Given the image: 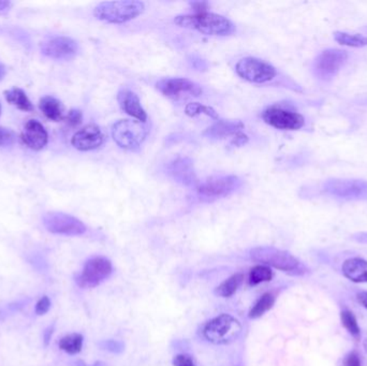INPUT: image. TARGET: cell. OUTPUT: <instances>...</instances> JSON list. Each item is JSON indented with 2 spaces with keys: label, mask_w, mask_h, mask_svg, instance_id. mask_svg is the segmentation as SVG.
Masks as SVG:
<instances>
[{
  "label": "cell",
  "mask_w": 367,
  "mask_h": 366,
  "mask_svg": "<svg viewBox=\"0 0 367 366\" xmlns=\"http://www.w3.org/2000/svg\"><path fill=\"white\" fill-rule=\"evenodd\" d=\"M100 347H101V349L108 350V351L119 354L123 350V344L121 342H119V340H109L100 342Z\"/></svg>",
  "instance_id": "f1b7e54d"
},
{
  "label": "cell",
  "mask_w": 367,
  "mask_h": 366,
  "mask_svg": "<svg viewBox=\"0 0 367 366\" xmlns=\"http://www.w3.org/2000/svg\"><path fill=\"white\" fill-rule=\"evenodd\" d=\"M39 107H40L44 116L51 121H60L65 119L64 105L56 98L45 96L40 100Z\"/></svg>",
  "instance_id": "44dd1931"
},
{
  "label": "cell",
  "mask_w": 367,
  "mask_h": 366,
  "mask_svg": "<svg viewBox=\"0 0 367 366\" xmlns=\"http://www.w3.org/2000/svg\"><path fill=\"white\" fill-rule=\"evenodd\" d=\"M349 58L350 54L343 49L327 48L320 51L311 62V76L321 85L331 84L348 64Z\"/></svg>",
  "instance_id": "3957f363"
},
{
  "label": "cell",
  "mask_w": 367,
  "mask_h": 366,
  "mask_svg": "<svg viewBox=\"0 0 367 366\" xmlns=\"http://www.w3.org/2000/svg\"><path fill=\"white\" fill-rule=\"evenodd\" d=\"M250 254L255 261L273 266L284 273L303 275L308 272L306 266L298 258L294 257L293 254L278 248L261 246L251 250Z\"/></svg>",
  "instance_id": "8992f818"
},
{
  "label": "cell",
  "mask_w": 367,
  "mask_h": 366,
  "mask_svg": "<svg viewBox=\"0 0 367 366\" xmlns=\"http://www.w3.org/2000/svg\"><path fill=\"white\" fill-rule=\"evenodd\" d=\"M82 119H83V115H82L81 111H78V110H71L66 116L67 123L71 127L78 126L81 124Z\"/></svg>",
  "instance_id": "4dcf8cb0"
},
{
  "label": "cell",
  "mask_w": 367,
  "mask_h": 366,
  "mask_svg": "<svg viewBox=\"0 0 367 366\" xmlns=\"http://www.w3.org/2000/svg\"><path fill=\"white\" fill-rule=\"evenodd\" d=\"M357 242L362 243V244H367V232L357 233L352 236Z\"/></svg>",
  "instance_id": "74e56055"
},
{
  "label": "cell",
  "mask_w": 367,
  "mask_h": 366,
  "mask_svg": "<svg viewBox=\"0 0 367 366\" xmlns=\"http://www.w3.org/2000/svg\"><path fill=\"white\" fill-rule=\"evenodd\" d=\"M343 365L345 366H362V362H361L360 357L357 352H351L347 356L346 359L343 361Z\"/></svg>",
  "instance_id": "836d02e7"
},
{
  "label": "cell",
  "mask_w": 367,
  "mask_h": 366,
  "mask_svg": "<svg viewBox=\"0 0 367 366\" xmlns=\"http://www.w3.org/2000/svg\"><path fill=\"white\" fill-rule=\"evenodd\" d=\"M10 6H11V3H10V1H0V11L8 9Z\"/></svg>",
  "instance_id": "ab89813d"
},
{
  "label": "cell",
  "mask_w": 367,
  "mask_h": 366,
  "mask_svg": "<svg viewBox=\"0 0 367 366\" xmlns=\"http://www.w3.org/2000/svg\"><path fill=\"white\" fill-rule=\"evenodd\" d=\"M318 193L337 202H367V180L331 177L321 182Z\"/></svg>",
  "instance_id": "6da1fadb"
},
{
  "label": "cell",
  "mask_w": 367,
  "mask_h": 366,
  "mask_svg": "<svg viewBox=\"0 0 367 366\" xmlns=\"http://www.w3.org/2000/svg\"><path fill=\"white\" fill-rule=\"evenodd\" d=\"M6 99L8 103L17 107V109L24 112H31L33 110V103L27 97L26 94L22 91L21 88H11L9 91L5 92Z\"/></svg>",
  "instance_id": "7402d4cb"
},
{
  "label": "cell",
  "mask_w": 367,
  "mask_h": 366,
  "mask_svg": "<svg viewBox=\"0 0 367 366\" xmlns=\"http://www.w3.org/2000/svg\"><path fill=\"white\" fill-rule=\"evenodd\" d=\"M53 333H54V326H49L43 333V338H44V345L48 346L50 344L51 338H52Z\"/></svg>",
  "instance_id": "8d00e7d4"
},
{
  "label": "cell",
  "mask_w": 367,
  "mask_h": 366,
  "mask_svg": "<svg viewBox=\"0 0 367 366\" xmlns=\"http://www.w3.org/2000/svg\"><path fill=\"white\" fill-rule=\"evenodd\" d=\"M148 134L144 123L121 119L112 127V137L119 148L127 150H137Z\"/></svg>",
  "instance_id": "ba28073f"
},
{
  "label": "cell",
  "mask_w": 367,
  "mask_h": 366,
  "mask_svg": "<svg viewBox=\"0 0 367 366\" xmlns=\"http://www.w3.org/2000/svg\"><path fill=\"white\" fill-rule=\"evenodd\" d=\"M273 273L270 268L266 265H257L251 270L249 276V284L251 286L259 285L264 281H270L272 279Z\"/></svg>",
  "instance_id": "484cf974"
},
{
  "label": "cell",
  "mask_w": 367,
  "mask_h": 366,
  "mask_svg": "<svg viewBox=\"0 0 367 366\" xmlns=\"http://www.w3.org/2000/svg\"><path fill=\"white\" fill-rule=\"evenodd\" d=\"M0 113H1V105H0Z\"/></svg>",
  "instance_id": "ee69618b"
},
{
  "label": "cell",
  "mask_w": 367,
  "mask_h": 366,
  "mask_svg": "<svg viewBox=\"0 0 367 366\" xmlns=\"http://www.w3.org/2000/svg\"><path fill=\"white\" fill-rule=\"evenodd\" d=\"M242 326L239 321L229 314L219 315L210 320L204 326L203 336L216 345L234 342L241 336Z\"/></svg>",
  "instance_id": "52a82bcc"
},
{
  "label": "cell",
  "mask_w": 367,
  "mask_h": 366,
  "mask_svg": "<svg viewBox=\"0 0 367 366\" xmlns=\"http://www.w3.org/2000/svg\"><path fill=\"white\" fill-rule=\"evenodd\" d=\"M74 366H86V364L83 361H76Z\"/></svg>",
  "instance_id": "b9f144b4"
},
{
  "label": "cell",
  "mask_w": 367,
  "mask_h": 366,
  "mask_svg": "<svg viewBox=\"0 0 367 366\" xmlns=\"http://www.w3.org/2000/svg\"><path fill=\"white\" fill-rule=\"evenodd\" d=\"M41 50L53 60H71L78 54V43L68 37H56L43 43Z\"/></svg>",
  "instance_id": "9a60e30c"
},
{
  "label": "cell",
  "mask_w": 367,
  "mask_h": 366,
  "mask_svg": "<svg viewBox=\"0 0 367 366\" xmlns=\"http://www.w3.org/2000/svg\"><path fill=\"white\" fill-rule=\"evenodd\" d=\"M247 141H248V137L244 133L239 132L237 133V136L233 137L232 144L237 146H244V144H246Z\"/></svg>",
  "instance_id": "d590c367"
},
{
  "label": "cell",
  "mask_w": 367,
  "mask_h": 366,
  "mask_svg": "<svg viewBox=\"0 0 367 366\" xmlns=\"http://www.w3.org/2000/svg\"><path fill=\"white\" fill-rule=\"evenodd\" d=\"M358 301L361 305H363L367 309V291L359 293Z\"/></svg>",
  "instance_id": "f35d334b"
},
{
  "label": "cell",
  "mask_w": 367,
  "mask_h": 366,
  "mask_svg": "<svg viewBox=\"0 0 367 366\" xmlns=\"http://www.w3.org/2000/svg\"><path fill=\"white\" fill-rule=\"evenodd\" d=\"M235 71L245 81L256 84L268 83L278 76V69L273 64L255 58L239 60Z\"/></svg>",
  "instance_id": "30bf717a"
},
{
  "label": "cell",
  "mask_w": 367,
  "mask_h": 366,
  "mask_svg": "<svg viewBox=\"0 0 367 366\" xmlns=\"http://www.w3.org/2000/svg\"><path fill=\"white\" fill-rule=\"evenodd\" d=\"M15 133L9 129L0 127V146H7L12 144L15 141Z\"/></svg>",
  "instance_id": "f546056e"
},
{
  "label": "cell",
  "mask_w": 367,
  "mask_h": 366,
  "mask_svg": "<svg viewBox=\"0 0 367 366\" xmlns=\"http://www.w3.org/2000/svg\"><path fill=\"white\" fill-rule=\"evenodd\" d=\"M117 101L126 114L130 115L133 119L141 123H146L147 114L141 105L140 98L137 97L135 92L128 88H123L117 94Z\"/></svg>",
  "instance_id": "2e32d148"
},
{
  "label": "cell",
  "mask_w": 367,
  "mask_h": 366,
  "mask_svg": "<svg viewBox=\"0 0 367 366\" xmlns=\"http://www.w3.org/2000/svg\"><path fill=\"white\" fill-rule=\"evenodd\" d=\"M105 136L99 126L95 124L86 125L83 128L76 131L71 139L74 148L81 152L97 150L105 143Z\"/></svg>",
  "instance_id": "5bb4252c"
},
{
  "label": "cell",
  "mask_w": 367,
  "mask_h": 366,
  "mask_svg": "<svg viewBox=\"0 0 367 366\" xmlns=\"http://www.w3.org/2000/svg\"><path fill=\"white\" fill-rule=\"evenodd\" d=\"M174 366H197L188 354H178L173 360Z\"/></svg>",
  "instance_id": "d6a6232c"
},
{
  "label": "cell",
  "mask_w": 367,
  "mask_h": 366,
  "mask_svg": "<svg viewBox=\"0 0 367 366\" xmlns=\"http://www.w3.org/2000/svg\"><path fill=\"white\" fill-rule=\"evenodd\" d=\"M6 67L3 66V64H1V62H0V81H1V80L3 79V78H5V76H6Z\"/></svg>",
  "instance_id": "60d3db41"
},
{
  "label": "cell",
  "mask_w": 367,
  "mask_h": 366,
  "mask_svg": "<svg viewBox=\"0 0 367 366\" xmlns=\"http://www.w3.org/2000/svg\"><path fill=\"white\" fill-rule=\"evenodd\" d=\"M145 5L142 1L121 0L105 1L99 3L94 10V15L99 21L109 24H123L137 19L144 12Z\"/></svg>",
  "instance_id": "5b68a950"
},
{
  "label": "cell",
  "mask_w": 367,
  "mask_h": 366,
  "mask_svg": "<svg viewBox=\"0 0 367 366\" xmlns=\"http://www.w3.org/2000/svg\"><path fill=\"white\" fill-rule=\"evenodd\" d=\"M156 87L162 95L174 100L197 98L203 93V89L199 84L184 78L159 80L156 83Z\"/></svg>",
  "instance_id": "7c38bea8"
},
{
  "label": "cell",
  "mask_w": 367,
  "mask_h": 366,
  "mask_svg": "<svg viewBox=\"0 0 367 366\" xmlns=\"http://www.w3.org/2000/svg\"><path fill=\"white\" fill-rule=\"evenodd\" d=\"M262 119L278 130L300 131L307 128L308 121L296 105L288 103H275L264 109Z\"/></svg>",
  "instance_id": "277c9868"
},
{
  "label": "cell",
  "mask_w": 367,
  "mask_h": 366,
  "mask_svg": "<svg viewBox=\"0 0 367 366\" xmlns=\"http://www.w3.org/2000/svg\"><path fill=\"white\" fill-rule=\"evenodd\" d=\"M341 320L343 326L347 331L350 333L355 338H359L361 336L360 326L355 315L350 311H343L341 314Z\"/></svg>",
  "instance_id": "4316f807"
},
{
  "label": "cell",
  "mask_w": 367,
  "mask_h": 366,
  "mask_svg": "<svg viewBox=\"0 0 367 366\" xmlns=\"http://www.w3.org/2000/svg\"><path fill=\"white\" fill-rule=\"evenodd\" d=\"M275 299H276L275 295L272 293H264L251 308L249 312V318L256 319L263 316L272 308L273 305L275 304Z\"/></svg>",
  "instance_id": "d4e9b609"
},
{
  "label": "cell",
  "mask_w": 367,
  "mask_h": 366,
  "mask_svg": "<svg viewBox=\"0 0 367 366\" xmlns=\"http://www.w3.org/2000/svg\"><path fill=\"white\" fill-rule=\"evenodd\" d=\"M93 366H105V363H102V362H96L95 364H94Z\"/></svg>",
  "instance_id": "7bdbcfd3"
},
{
  "label": "cell",
  "mask_w": 367,
  "mask_h": 366,
  "mask_svg": "<svg viewBox=\"0 0 367 366\" xmlns=\"http://www.w3.org/2000/svg\"><path fill=\"white\" fill-rule=\"evenodd\" d=\"M48 132L41 123L36 119H31L25 125L22 132V140L33 150H41L48 143Z\"/></svg>",
  "instance_id": "e0dca14e"
},
{
  "label": "cell",
  "mask_w": 367,
  "mask_h": 366,
  "mask_svg": "<svg viewBox=\"0 0 367 366\" xmlns=\"http://www.w3.org/2000/svg\"><path fill=\"white\" fill-rule=\"evenodd\" d=\"M82 347H83V336L78 333L69 334L60 340V349L69 354H76L81 352Z\"/></svg>",
  "instance_id": "cb8c5ba5"
},
{
  "label": "cell",
  "mask_w": 367,
  "mask_h": 366,
  "mask_svg": "<svg viewBox=\"0 0 367 366\" xmlns=\"http://www.w3.org/2000/svg\"><path fill=\"white\" fill-rule=\"evenodd\" d=\"M186 114L189 116H198V115L204 114L206 116L212 117V119H218V114L215 110L212 107H206V105H201V103H192L187 105L185 109Z\"/></svg>",
  "instance_id": "83f0119b"
},
{
  "label": "cell",
  "mask_w": 367,
  "mask_h": 366,
  "mask_svg": "<svg viewBox=\"0 0 367 366\" xmlns=\"http://www.w3.org/2000/svg\"><path fill=\"white\" fill-rule=\"evenodd\" d=\"M112 271L113 266L107 258H92L86 262L83 272L76 277V283L82 288H94L107 279Z\"/></svg>",
  "instance_id": "4fadbf2b"
},
{
  "label": "cell",
  "mask_w": 367,
  "mask_h": 366,
  "mask_svg": "<svg viewBox=\"0 0 367 366\" xmlns=\"http://www.w3.org/2000/svg\"><path fill=\"white\" fill-rule=\"evenodd\" d=\"M51 307V301L48 297H43L39 299L36 305V314L41 316V315L46 314Z\"/></svg>",
  "instance_id": "1f68e13d"
},
{
  "label": "cell",
  "mask_w": 367,
  "mask_h": 366,
  "mask_svg": "<svg viewBox=\"0 0 367 366\" xmlns=\"http://www.w3.org/2000/svg\"><path fill=\"white\" fill-rule=\"evenodd\" d=\"M43 225L49 232L60 236H82L87 228L80 219L60 212H51L43 216Z\"/></svg>",
  "instance_id": "8fae6325"
},
{
  "label": "cell",
  "mask_w": 367,
  "mask_h": 366,
  "mask_svg": "<svg viewBox=\"0 0 367 366\" xmlns=\"http://www.w3.org/2000/svg\"><path fill=\"white\" fill-rule=\"evenodd\" d=\"M169 174L176 182L185 186H194L198 183L194 164L189 158H178L168 166Z\"/></svg>",
  "instance_id": "ac0fdd59"
},
{
  "label": "cell",
  "mask_w": 367,
  "mask_h": 366,
  "mask_svg": "<svg viewBox=\"0 0 367 366\" xmlns=\"http://www.w3.org/2000/svg\"><path fill=\"white\" fill-rule=\"evenodd\" d=\"M244 124L239 121H223L218 119L215 124L204 131V136L207 137L212 140H221V139L227 138V137L237 136V133L241 132L244 129Z\"/></svg>",
  "instance_id": "d6986e66"
},
{
  "label": "cell",
  "mask_w": 367,
  "mask_h": 366,
  "mask_svg": "<svg viewBox=\"0 0 367 366\" xmlns=\"http://www.w3.org/2000/svg\"><path fill=\"white\" fill-rule=\"evenodd\" d=\"M174 23L182 28L197 31L207 36H230L235 31V25L230 19L211 12L178 15Z\"/></svg>",
  "instance_id": "7a4b0ae2"
},
{
  "label": "cell",
  "mask_w": 367,
  "mask_h": 366,
  "mask_svg": "<svg viewBox=\"0 0 367 366\" xmlns=\"http://www.w3.org/2000/svg\"><path fill=\"white\" fill-rule=\"evenodd\" d=\"M190 5L194 9V13L207 12V9H209V3H205V1H196V3H191Z\"/></svg>",
  "instance_id": "e575fe53"
},
{
  "label": "cell",
  "mask_w": 367,
  "mask_h": 366,
  "mask_svg": "<svg viewBox=\"0 0 367 366\" xmlns=\"http://www.w3.org/2000/svg\"><path fill=\"white\" fill-rule=\"evenodd\" d=\"M242 186V181L235 175H216L200 184L197 195L201 201L211 202L229 197Z\"/></svg>",
  "instance_id": "9c48e42d"
},
{
  "label": "cell",
  "mask_w": 367,
  "mask_h": 366,
  "mask_svg": "<svg viewBox=\"0 0 367 366\" xmlns=\"http://www.w3.org/2000/svg\"><path fill=\"white\" fill-rule=\"evenodd\" d=\"M343 276L353 283H367V261L362 258H350L341 265Z\"/></svg>",
  "instance_id": "ffe728a7"
},
{
  "label": "cell",
  "mask_w": 367,
  "mask_h": 366,
  "mask_svg": "<svg viewBox=\"0 0 367 366\" xmlns=\"http://www.w3.org/2000/svg\"><path fill=\"white\" fill-rule=\"evenodd\" d=\"M244 275L241 273L235 274L231 276L227 281L221 283L216 289V295L221 297H230L237 293L239 286L242 285Z\"/></svg>",
  "instance_id": "603a6c76"
}]
</instances>
